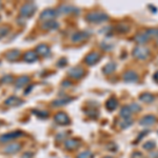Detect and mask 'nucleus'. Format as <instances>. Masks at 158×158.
<instances>
[{
  "label": "nucleus",
  "mask_w": 158,
  "mask_h": 158,
  "mask_svg": "<svg viewBox=\"0 0 158 158\" xmlns=\"http://www.w3.org/2000/svg\"><path fill=\"white\" fill-rule=\"evenodd\" d=\"M146 33H147V35L150 38H151V37H153V38L158 37V27H154V29H149V30H147Z\"/></svg>",
  "instance_id": "26"
},
{
  "label": "nucleus",
  "mask_w": 158,
  "mask_h": 158,
  "mask_svg": "<svg viewBox=\"0 0 158 158\" xmlns=\"http://www.w3.org/2000/svg\"><path fill=\"white\" fill-rule=\"evenodd\" d=\"M103 158H113V157H110V156H106V157H103Z\"/></svg>",
  "instance_id": "36"
},
{
  "label": "nucleus",
  "mask_w": 158,
  "mask_h": 158,
  "mask_svg": "<svg viewBox=\"0 0 158 158\" xmlns=\"http://www.w3.org/2000/svg\"><path fill=\"white\" fill-rule=\"evenodd\" d=\"M131 115H132V111H131V109H130V106H122L121 110H120V116L122 117V118L130 119Z\"/></svg>",
  "instance_id": "19"
},
{
  "label": "nucleus",
  "mask_w": 158,
  "mask_h": 158,
  "mask_svg": "<svg viewBox=\"0 0 158 158\" xmlns=\"http://www.w3.org/2000/svg\"><path fill=\"white\" fill-rule=\"evenodd\" d=\"M93 157H94L93 153L90 151H83L77 155V158H93Z\"/></svg>",
  "instance_id": "27"
},
{
  "label": "nucleus",
  "mask_w": 158,
  "mask_h": 158,
  "mask_svg": "<svg viewBox=\"0 0 158 158\" xmlns=\"http://www.w3.org/2000/svg\"><path fill=\"white\" fill-rule=\"evenodd\" d=\"M35 114H36V115H38V116H41V117H47L48 115H49V114H48V112H37V111H35L34 112Z\"/></svg>",
  "instance_id": "33"
},
{
  "label": "nucleus",
  "mask_w": 158,
  "mask_h": 158,
  "mask_svg": "<svg viewBox=\"0 0 158 158\" xmlns=\"http://www.w3.org/2000/svg\"><path fill=\"white\" fill-rule=\"evenodd\" d=\"M115 70H116V63L115 62H109L108 64L103 68L102 71L106 75H110V74H112Z\"/></svg>",
  "instance_id": "20"
},
{
  "label": "nucleus",
  "mask_w": 158,
  "mask_h": 158,
  "mask_svg": "<svg viewBox=\"0 0 158 158\" xmlns=\"http://www.w3.org/2000/svg\"><path fill=\"white\" fill-rule=\"evenodd\" d=\"M42 27L44 30H56L58 27V23L56 21H54V20H52V21H47L43 23Z\"/></svg>",
  "instance_id": "24"
},
{
  "label": "nucleus",
  "mask_w": 158,
  "mask_h": 158,
  "mask_svg": "<svg viewBox=\"0 0 158 158\" xmlns=\"http://www.w3.org/2000/svg\"><path fill=\"white\" fill-rule=\"evenodd\" d=\"M56 16H57V12H56L55 10L48 9L40 14V19H41L42 21H45V22L52 21V20H54V18Z\"/></svg>",
  "instance_id": "3"
},
{
  "label": "nucleus",
  "mask_w": 158,
  "mask_h": 158,
  "mask_svg": "<svg viewBox=\"0 0 158 158\" xmlns=\"http://www.w3.org/2000/svg\"><path fill=\"white\" fill-rule=\"evenodd\" d=\"M133 56L137 59L140 60H146L148 57L150 56V50L146 47H141L138 45L133 50Z\"/></svg>",
  "instance_id": "2"
},
{
  "label": "nucleus",
  "mask_w": 158,
  "mask_h": 158,
  "mask_svg": "<svg viewBox=\"0 0 158 158\" xmlns=\"http://www.w3.org/2000/svg\"><path fill=\"white\" fill-rule=\"evenodd\" d=\"M150 37L147 35V33H140V34L136 35L135 36V41H136L138 44H144L149 41Z\"/></svg>",
  "instance_id": "13"
},
{
  "label": "nucleus",
  "mask_w": 158,
  "mask_h": 158,
  "mask_svg": "<svg viewBox=\"0 0 158 158\" xmlns=\"http://www.w3.org/2000/svg\"><path fill=\"white\" fill-rule=\"evenodd\" d=\"M68 74H69V76H71L72 78L80 79L83 75H85V71H83V69H81V68H79V67L72 68L68 72Z\"/></svg>",
  "instance_id": "9"
},
{
  "label": "nucleus",
  "mask_w": 158,
  "mask_h": 158,
  "mask_svg": "<svg viewBox=\"0 0 158 158\" xmlns=\"http://www.w3.org/2000/svg\"><path fill=\"white\" fill-rule=\"evenodd\" d=\"M86 20L89 22H93V23H100V22H104L106 20H109V16L106 13L92 12L86 15Z\"/></svg>",
  "instance_id": "1"
},
{
  "label": "nucleus",
  "mask_w": 158,
  "mask_h": 158,
  "mask_svg": "<svg viewBox=\"0 0 158 158\" xmlns=\"http://www.w3.org/2000/svg\"><path fill=\"white\" fill-rule=\"evenodd\" d=\"M30 82V78L29 77H27V76H22V77H20L17 79V81H16V88H22V86H24V85H27V83Z\"/></svg>",
  "instance_id": "21"
},
{
  "label": "nucleus",
  "mask_w": 158,
  "mask_h": 158,
  "mask_svg": "<svg viewBox=\"0 0 158 158\" xmlns=\"http://www.w3.org/2000/svg\"><path fill=\"white\" fill-rule=\"evenodd\" d=\"M116 30L118 31V32H121V33H127V32H129L130 27L126 24H120V25H117Z\"/></svg>",
  "instance_id": "29"
},
{
  "label": "nucleus",
  "mask_w": 158,
  "mask_h": 158,
  "mask_svg": "<svg viewBox=\"0 0 158 158\" xmlns=\"http://www.w3.org/2000/svg\"><path fill=\"white\" fill-rule=\"evenodd\" d=\"M7 33H9V27H0V39H1L2 37L6 36V35H7Z\"/></svg>",
  "instance_id": "31"
},
{
  "label": "nucleus",
  "mask_w": 158,
  "mask_h": 158,
  "mask_svg": "<svg viewBox=\"0 0 158 158\" xmlns=\"http://www.w3.org/2000/svg\"><path fill=\"white\" fill-rule=\"evenodd\" d=\"M22 149L21 144L20 143H11L7 144V146L3 149V152L6 154H15V153L19 152Z\"/></svg>",
  "instance_id": "10"
},
{
  "label": "nucleus",
  "mask_w": 158,
  "mask_h": 158,
  "mask_svg": "<svg viewBox=\"0 0 158 158\" xmlns=\"http://www.w3.org/2000/svg\"><path fill=\"white\" fill-rule=\"evenodd\" d=\"M21 135H22V132H19V131H15V132H11V133L4 134L0 137V142H9L13 139L18 138Z\"/></svg>",
  "instance_id": "6"
},
{
  "label": "nucleus",
  "mask_w": 158,
  "mask_h": 158,
  "mask_svg": "<svg viewBox=\"0 0 158 158\" xmlns=\"http://www.w3.org/2000/svg\"><path fill=\"white\" fill-rule=\"evenodd\" d=\"M37 59H38V55L34 51H29V52L25 53L24 60L27 61V62H34V61H36Z\"/></svg>",
  "instance_id": "15"
},
{
  "label": "nucleus",
  "mask_w": 158,
  "mask_h": 158,
  "mask_svg": "<svg viewBox=\"0 0 158 158\" xmlns=\"http://www.w3.org/2000/svg\"><path fill=\"white\" fill-rule=\"evenodd\" d=\"M130 109H131V111L132 112H139L140 110H141V106H139V104H137V103H132L131 106H130Z\"/></svg>",
  "instance_id": "32"
},
{
  "label": "nucleus",
  "mask_w": 158,
  "mask_h": 158,
  "mask_svg": "<svg viewBox=\"0 0 158 158\" xmlns=\"http://www.w3.org/2000/svg\"><path fill=\"white\" fill-rule=\"evenodd\" d=\"M19 55H20V53H19V51H11V52L9 53V54L6 55V58L9 60H11V61H15L17 59V58L19 57Z\"/></svg>",
  "instance_id": "25"
},
{
  "label": "nucleus",
  "mask_w": 158,
  "mask_h": 158,
  "mask_svg": "<svg viewBox=\"0 0 158 158\" xmlns=\"http://www.w3.org/2000/svg\"><path fill=\"white\" fill-rule=\"evenodd\" d=\"M74 7L70 6H61L59 7V12L60 13H64V14H67V13H71L73 12Z\"/></svg>",
  "instance_id": "28"
},
{
  "label": "nucleus",
  "mask_w": 158,
  "mask_h": 158,
  "mask_svg": "<svg viewBox=\"0 0 158 158\" xmlns=\"http://www.w3.org/2000/svg\"><path fill=\"white\" fill-rule=\"evenodd\" d=\"M0 9H1V3H0Z\"/></svg>",
  "instance_id": "37"
},
{
  "label": "nucleus",
  "mask_w": 158,
  "mask_h": 158,
  "mask_svg": "<svg viewBox=\"0 0 158 158\" xmlns=\"http://www.w3.org/2000/svg\"><path fill=\"white\" fill-rule=\"evenodd\" d=\"M54 119H55V121L57 122L58 124H61V126H65V124H68L69 122H70L69 116L65 113H62V112L56 114Z\"/></svg>",
  "instance_id": "8"
},
{
  "label": "nucleus",
  "mask_w": 158,
  "mask_h": 158,
  "mask_svg": "<svg viewBox=\"0 0 158 158\" xmlns=\"http://www.w3.org/2000/svg\"><path fill=\"white\" fill-rule=\"evenodd\" d=\"M79 146V141L76 139H67L64 141V147L68 150H75L76 148H78Z\"/></svg>",
  "instance_id": "16"
},
{
  "label": "nucleus",
  "mask_w": 158,
  "mask_h": 158,
  "mask_svg": "<svg viewBox=\"0 0 158 158\" xmlns=\"http://www.w3.org/2000/svg\"><path fill=\"white\" fill-rule=\"evenodd\" d=\"M153 79H154V80L158 83V71L154 74V75H153Z\"/></svg>",
  "instance_id": "35"
},
{
  "label": "nucleus",
  "mask_w": 158,
  "mask_h": 158,
  "mask_svg": "<svg viewBox=\"0 0 158 158\" xmlns=\"http://www.w3.org/2000/svg\"><path fill=\"white\" fill-rule=\"evenodd\" d=\"M89 36H90V35L86 32H78V33H75L72 36V40L74 42H81V41H83V40L88 39Z\"/></svg>",
  "instance_id": "12"
},
{
  "label": "nucleus",
  "mask_w": 158,
  "mask_h": 158,
  "mask_svg": "<svg viewBox=\"0 0 158 158\" xmlns=\"http://www.w3.org/2000/svg\"><path fill=\"white\" fill-rule=\"evenodd\" d=\"M138 74L134 72V71H128V72L123 74V80L126 82H136V81H138Z\"/></svg>",
  "instance_id": "7"
},
{
  "label": "nucleus",
  "mask_w": 158,
  "mask_h": 158,
  "mask_svg": "<svg viewBox=\"0 0 158 158\" xmlns=\"http://www.w3.org/2000/svg\"><path fill=\"white\" fill-rule=\"evenodd\" d=\"M155 148V142L154 141H148L143 144V149L144 150H152Z\"/></svg>",
  "instance_id": "30"
},
{
  "label": "nucleus",
  "mask_w": 158,
  "mask_h": 158,
  "mask_svg": "<svg viewBox=\"0 0 158 158\" xmlns=\"http://www.w3.org/2000/svg\"><path fill=\"white\" fill-rule=\"evenodd\" d=\"M73 98H68V97H64V98H60V99H57L53 102V106H64V104L69 103L70 101H72Z\"/></svg>",
  "instance_id": "23"
},
{
  "label": "nucleus",
  "mask_w": 158,
  "mask_h": 158,
  "mask_svg": "<svg viewBox=\"0 0 158 158\" xmlns=\"http://www.w3.org/2000/svg\"><path fill=\"white\" fill-rule=\"evenodd\" d=\"M139 99H140V101H142V102L151 103L155 100V96L152 95V94H150V93H144V94H141V95L139 96Z\"/></svg>",
  "instance_id": "17"
},
{
  "label": "nucleus",
  "mask_w": 158,
  "mask_h": 158,
  "mask_svg": "<svg viewBox=\"0 0 158 158\" xmlns=\"http://www.w3.org/2000/svg\"><path fill=\"white\" fill-rule=\"evenodd\" d=\"M100 58V54L97 52H92L89 55H86V57L85 58V61L88 65H94L99 61Z\"/></svg>",
  "instance_id": "5"
},
{
  "label": "nucleus",
  "mask_w": 158,
  "mask_h": 158,
  "mask_svg": "<svg viewBox=\"0 0 158 158\" xmlns=\"http://www.w3.org/2000/svg\"><path fill=\"white\" fill-rule=\"evenodd\" d=\"M35 9H36V6L33 3H27V4H24V6H22L21 10H20V14L27 18V17H30L34 14Z\"/></svg>",
  "instance_id": "4"
},
{
  "label": "nucleus",
  "mask_w": 158,
  "mask_h": 158,
  "mask_svg": "<svg viewBox=\"0 0 158 158\" xmlns=\"http://www.w3.org/2000/svg\"><path fill=\"white\" fill-rule=\"evenodd\" d=\"M156 122V117L154 115H146L144 117H142L141 120L139 121V123L141 126H152Z\"/></svg>",
  "instance_id": "11"
},
{
  "label": "nucleus",
  "mask_w": 158,
  "mask_h": 158,
  "mask_svg": "<svg viewBox=\"0 0 158 158\" xmlns=\"http://www.w3.org/2000/svg\"><path fill=\"white\" fill-rule=\"evenodd\" d=\"M13 78L11 77V76H6L3 79H2V82H4V81H6V82H12Z\"/></svg>",
  "instance_id": "34"
},
{
  "label": "nucleus",
  "mask_w": 158,
  "mask_h": 158,
  "mask_svg": "<svg viewBox=\"0 0 158 158\" xmlns=\"http://www.w3.org/2000/svg\"><path fill=\"white\" fill-rule=\"evenodd\" d=\"M20 103H21V100H20L19 98L15 97V96H12V97L7 98L6 100V106H14Z\"/></svg>",
  "instance_id": "22"
},
{
  "label": "nucleus",
  "mask_w": 158,
  "mask_h": 158,
  "mask_svg": "<svg viewBox=\"0 0 158 158\" xmlns=\"http://www.w3.org/2000/svg\"><path fill=\"white\" fill-rule=\"evenodd\" d=\"M117 106H118V101L115 97H111L106 103V108L109 111H114V110H116Z\"/></svg>",
  "instance_id": "14"
},
{
  "label": "nucleus",
  "mask_w": 158,
  "mask_h": 158,
  "mask_svg": "<svg viewBox=\"0 0 158 158\" xmlns=\"http://www.w3.org/2000/svg\"><path fill=\"white\" fill-rule=\"evenodd\" d=\"M36 53H37V54H39V55H41V56H48L50 54V49H49V47H48V45L40 44V45H38V47H37Z\"/></svg>",
  "instance_id": "18"
}]
</instances>
